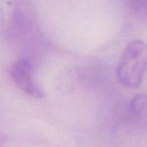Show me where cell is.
Here are the masks:
<instances>
[{"label": "cell", "mask_w": 147, "mask_h": 147, "mask_svg": "<svg viewBox=\"0 0 147 147\" xmlns=\"http://www.w3.org/2000/svg\"><path fill=\"white\" fill-rule=\"evenodd\" d=\"M147 72V42L133 40L124 49L118 67L117 77L122 86L127 88L139 87Z\"/></svg>", "instance_id": "1"}, {"label": "cell", "mask_w": 147, "mask_h": 147, "mask_svg": "<svg viewBox=\"0 0 147 147\" xmlns=\"http://www.w3.org/2000/svg\"><path fill=\"white\" fill-rule=\"evenodd\" d=\"M10 76L16 87L23 93L35 98L43 97V91L33 79V66L28 58L17 59L10 68Z\"/></svg>", "instance_id": "2"}, {"label": "cell", "mask_w": 147, "mask_h": 147, "mask_svg": "<svg viewBox=\"0 0 147 147\" xmlns=\"http://www.w3.org/2000/svg\"><path fill=\"white\" fill-rule=\"evenodd\" d=\"M126 118L135 126L147 124V95L137 94L130 100L127 106Z\"/></svg>", "instance_id": "3"}, {"label": "cell", "mask_w": 147, "mask_h": 147, "mask_svg": "<svg viewBox=\"0 0 147 147\" xmlns=\"http://www.w3.org/2000/svg\"><path fill=\"white\" fill-rule=\"evenodd\" d=\"M12 1H0V38H8L12 14Z\"/></svg>", "instance_id": "4"}, {"label": "cell", "mask_w": 147, "mask_h": 147, "mask_svg": "<svg viewBox=\"0 0 147 147\" xmlns=\"http://www.w3.org/2000/svg\"><path fill=\"white\" fill-rule=\"evenodd\" d=\"M130 8L139 14H147V0H133L129 1Z\"/></svg>", "instance_id": "5"}, {"label": "cell", "mask_w": 147, "mask_h": 147, "mask_svg": "<svg viewBox=\"0 0 147 147\" xmlns=\"http://www.w3.org/2000/svg\"><path fill=\"white\" fill-rule=\"evenodd\" d=\"M6 140H7V137H6L5 135L0 132V147L3 146V145L5 144Z\"/></svg>", "instance_id": "6"}]
</instances>
